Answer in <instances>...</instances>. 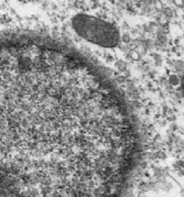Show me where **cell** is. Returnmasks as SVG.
<instances>
[{"instance_id": "obj_1", "label": "cell", "mask_w": 184, "mask_h": 197, "mask_svg": "<svg viewBox=\"0 0 184 197\" xmlns=\"http://www.w3.org/2000/svg\"><path fill=\"white\" fill-rule=\"evenodd\" d=\"M141 136L120 89L49 34H0V194L127 197Z\"/></svg>"}, {"instance_id": "obj_3", "label": "cell", "mask_w": 184, "mask_h": 197, "mask_svg": "<svg viewBox=\"0 0 184 197\" xmlns=\"http://www.w3.org/2000/svg\"><path fill=\"white\" fill-rule=\"evenodd\" d=\"M181 88H182V93H183V96H184V74L182 78H181Z\"/></svg>"}, {"instance_id": "obj_2", "label": "cell", "mask_w": 184, "mask_h": 197, "mask_svg": "<svg viewBox=\"0 0 184 197\" xmlns=\"http://www.w3.org/2000/svg\"><path fill=\"white\" fill-rule=\"evenodd\" d=\"M71 25L79 38L103 48L112 49L120 42L118 28L112 22L101 18L78 13L73 17Z\"/></svg>"}]
</instances>
